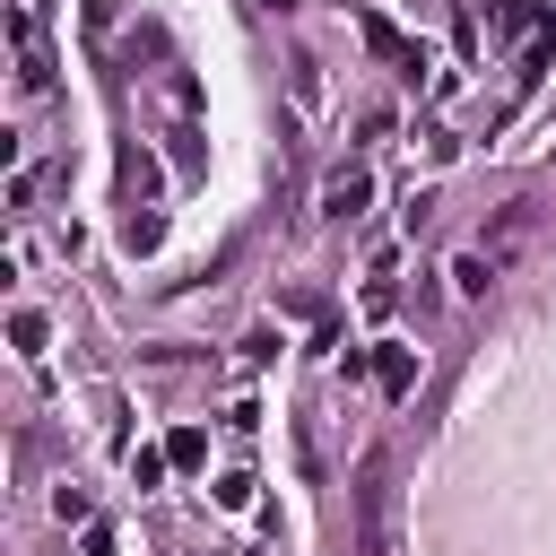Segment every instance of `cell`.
I'll return each instance as SVG.
<instances>
[{"label":"cell","instance_id":"cell-1","mask_svg":"<svg viewBox=\"0 0 556 556\" xmlns=\"http://www.w3.org/2000/svg\"><path fill=\"white\" fill-rule=\"evenodd\" d=\"M348 495H356V556H400V478H391L382 452L356 469Z\"/></svg>","mask_w":556,"mask_h":556},{"label":"cell","instance_id":"cell-2","mask_svg":"<svg viewBox=\"0 0 556 556\" xmlns=\"http://www.w3.org/2000/svg\"><path fill=\"white\" fill-rule=\"evenodd\" d=\"M9 43H17V87H26V96H43V87H52V52H43L35 9H9Z\"/></svg>","mask_w":556,"mask_h":556},{"label":"cell","instance_id":"cell-3","mask_svg":"<svg viewBox=\"0 0 556 556\" xmlns=\"http://www.w3.org/2000/svg\"><path fill=\"white\" fill-rule=\"evenodd\" d=\"M365 208H374V174H365V165H330V182H321V217L356 226Z\"/></svg>","mask_w":556,"mask_h":556},{"label":"cell","instance_id":"cell-4","mask_svg":"<svg viewBox=\"0 0 556 556\" xmlns=\"http://www.w3.org/2000/svg\"><path fill=\"white\" fill-rule=\"evenodd\" d=\"M356 26H365V52H374V61H391V70H408V78L426 70V52H417V43H408V35L391 26V17H374V9H365Z\"/></svg>","mask_w":556,"mask_h":556},{"label":"cell","instance_id":"cell-5","mask_svg":"<svg viewBox=\"0 0 556 556\" xmlns=\"http://www.w3.org/2000/svg\"><path fill=\"white\" fill-rule=\"evenodd\" d=\"M530 217H539V208H530V200H504V208H495V226H486V235H478V252H486V261H495V269H504V261H513V252H521V235H530Z\"/></svg>","mask_w":556,"mask_h":556},{"label":"cell","instance_id":"cell-6","mask_svg":"<svg viewBox=\"0 0 556 556\" xmlns=\"http://www.w3.org/2000/svg\"><path fill=\"white\" fill-rule=\"evenodd\" d=\"M374 382H382V400H408V391H417V356H408V348H382V356H374Z\"/></svg>","mask_w":556,"mask_h":556},{"label":"cell","instance_id":"cell-7","mask_svg":"<svg viewBox=\"0 0 556 556\" xmlns=\"http://www.w3.org/2000/svg\"><path fill=\"white\" fill-rule=\"evenodd\" d=\"M452 287H460V295H486V287H495V261H486V252H460V261H452Z\"/></svg>","mask_w":556,"mask_h":556},{"label":"cell","instance_id":"cell-8","mask_svg":"<svg viewBox=\"0 0 556 556\" xmlns=\"http://www.w3.org/2000/svg\"><path fill=\"white\" fill-rule=\"evenodd\" d=\"M165 460H174V469H200V460H208V434H200V426L165 434Z\"/></svg>","mask_w":556,"mask_h":556},{"label":"cell","instance_id":"cell-9","mask_svg":"<svg viewBox=\"0 0 556 556\" xmlns=\"http://www.w3.org/2000/svg\"><path fill=\"white\" fill-rule=\"evenodd\" d=\"M295 104H304V113L321 104V61H295Z\"/></svg>","mask_w":556,"mask_h":556},{"label":"cell","instance_id":"cell-10","mask_svg":"<svg viewBox=\"0 0 556 556\" xmlns=\"http://www.w3.org/2000/svg\"><path fill=\"white\" fill-rule=\"evenodd\" d=\"M9 339H17L26 356H43V313H17V321H9Z\"/></svg>","mask_w":556,"mask_h":556},{"label":"cell","instance_id":"cell-11","mask_svg":"<svg viewBox=\"0 0 556 556\" xmlns=\"http://www.w3.org/2000/svg\"><path fill=\"white\" fill-rule=\"evenodd\" d=\"M217 504H226V513H243V504H252V478H243V469H226V478H217Z\"/></svg>","mask_w":556,"mask_h":556},{"label":"cell","instance_id":"cell-12","mask_svg":"<svg viewBox=\"0 0 556 556\" xmlns=\"http://www.w3.org/2000/svg\"><path fill=\"white\" fill-rule=\"evenodd\" d=\"M156 235H165V217L148 208V217H130V252H156Z\"/></svg>","mask_w":556,"mask_h":556},{"label":"cell","instance_id":"cell-13","mask_svg":"<svg viewBox=\"0 0 556 556\" xmlns=\"http://www.w3.org/2000/svg\"><path fill=\"white\" fill-rule=\"evenodd\" d=\"M165 469H174V460H165V452H130V478H139V486H156V478H165Z\"/></svg>","mask_w":556,"mask_h":556},{"label":"cell","instance_id":"cell-14","mask_svg":"<svg viewBox=\"0 0 556 556\" xmlns=\"http://www.w3.org/2000/svg\"><path fill=\"white\" fill-rule=\"evenodd\" d=\"M78 556H113V530H104V521H87V547H78Z\"/></svg>","mask_w":556,"mask_h":556},{"label":"cell","instance_id":"cell-15","mask_svg":"<svg viewBox=\"0 0 556 556\" xmlns=\"http://www.w3.org/2000/svg\"><path fill=\"white\" fill-rule=\"evenodd\" d=\"M87 26L104 35V26H113V0H87Z\"/></svg>","mask_w":556,"mask_h":556}]
</instances>
